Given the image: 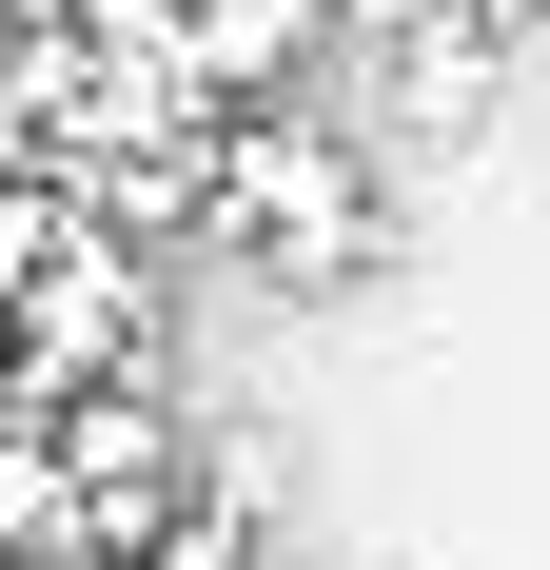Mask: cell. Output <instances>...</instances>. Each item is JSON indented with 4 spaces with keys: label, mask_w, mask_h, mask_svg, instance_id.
<instances>
[{
    "label": "cell",
    "mask_w": 550,
    "mask_h": 570,
    "mask_svg": "<svg viewBox=\"0 0 550 570\" xmlns=\"http://www.w3.org/2000/svg\"><path fill=\"white\" fill-rule=\"evenodd\" d=\"M217 256L275 276V295H354V276L393 256V197H374V158H354V118H334V99L217 118Z\"/></svg>",
    "instance_id": "cell-1"
},
{
    "label": "cell",
    "mask_w": 550,
    "mask_h": 570,
    "mask_svg": "<svg viewBox=\"0 0 550 570\" xmlns=\"http://www.w3.org/2000/svg\"><path fill=\"white\" fill-rule=\"evenodd\" d=\"M0 335H20V374H40V394L138 374V354H158V236H138V217H79L40 276H20V315H0Z\"/></svg>",
    "instance_id": "cell-2"
},
{
    "label": "cell",
    "mask_w": 550,
    "mask_h": 570,
    "mask_svg": "<svg viewBox=\"0 0 550 570\" xmlns=\"http://www.w3.org/2000/svg\"><path fill=\"white\" fill-rule=\"evenodd\" d=\"M40 433L79 453V512H99L118 551L177 512V394H158V354H138V374H79V394H40Z\"/></svg>",
    "instance_id": "cell-3"
},
{
    "label": "cell",
    "mask_w": 550,
    "mask_h": 570,
    "mask_svg": "<svg viewBox=\"0 0 550 570\" xmlns=\"http://www.w3.org/2000/svg\"><path fill=\"white\" fill-rule=\"evenodd\" d=\"M138 570H275V531L236 512V492H177V512L138 531Z\"/></svg>",
    "instance_id": "cell-4"
},
{
    "label": "cell",
    "mask_w": 550,
    "mask_h": 570,
    "mask_svg": "<svg viewBox=\"0 0 550 570\" xmlns=\"http://www.w3.org/2000/svg\"><path fill=\"white\" fill-rule=\"evenodd\" d=\"M20 413H40V374H20V335H0V433H20Z\"/></svg>",
    "instance_id": "cell-5"
}]
</instances>
